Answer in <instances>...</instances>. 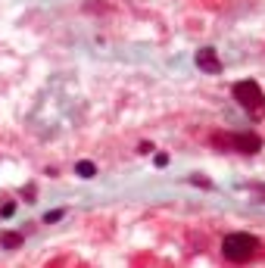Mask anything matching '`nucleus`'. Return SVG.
I'll list each match as a JSON object with an SVG mask.
<instances>
[{
  "label": "nucleus",
  "instance_id": "7ed1b4c3",
  "mask_svg": "<svg viewBox=\"0 0 265 268\" xmlns=\"http://www.w3.org/2000/svg\"><path fill=\"white\" fill-rule=\"evenodd\" d=\"M234 100L243 109H250V112H262L265 109V94H262V88L256 81H237L234 85Z\"/></svg>",
  "mask_w": 265,
  "mask_h": 268
},
{
  "label": "nucleus",
  "instance_id": "1a4fd4ad",
  "mask_svg": "<svg viewBox=\"0 0 265 268\" xmlns=\"http://www.w3.org/2000/svg\"><path fill=\"white\" fill-rule=\"evenodd\" d=\"M156 166L162 169V166H169V156H166V153H159V156H156Z\"/></svg>",
  "mask_w": 265,
  "mask_h": 268
},
{
  "label": "nucleus",
  "instance_id": "f257e3e1",
  "mask_svg": "<svg viewBox=\"0 0 265 268\" xmlns=\"http://www.w3.org/2000/svg\"><path fill=\"white\" fill-rule=\"evenodd\" d=\"M259 253V240L247 231H234L221 240V256L228 262H250Z\"/></svg>",
  "mask_w": 265,
  "mask_h": 268
},
{
  "label": "nucleus",
  "instance_id": "20e7f679",
  "mask_svg": "<svg viewBox=\"0 0 265 268\" xmlns=\"http://www.w3.org/2000/svg\"><path fill=\"white\" fill-rule=\"evenodd\" d=\"M197 66H200L203 72H209V75H218V72H221L218 53H215L212 47H203V50H197Z\"/></svg>",
  "mask_w": 265,
  "mask_h": 268
},
{
  "label": "nucleus",
  "instance_id": "423d86ee",
  "mask_svg": "<svg viewBox=\"0 0 265 268\" xmlns=\"http://www.w3.org/2000/svg\"><path fill=\"white\" fill-rule=\"evenodd\" d=\"M0 243L13 250V246H19V243H22V237H19V234H4V237H0Z\"/></svg>",
  "mask_w": 265,
  "mask_h": 268
},
{
  "label": "nucleus",
  "instance_id": "6e6552de",
  "mask_svg": "<svg viewBox=\"0 0 265 268\" xmlns=\"http://www.w3.org/2000/svg\"><path fill=\"white\" fill-rule=\"evenodd\" d=\"M59 218H63V212H47V215H44L47 224H50V221H59Z\"/></svg>",
  "mask_w": 265,
  "mask_h": 268
},
{
  "label": "nucleus",
  "instance_id": "0eeeda50",
  "mask_svg": "<svg viewBox=\"0 0 265 268\" xmlns=\"http://www.w3.org/2000/svg\"><path fill=\"white\" fill-rule=\"evenodd\" d=\"M13 212H16V206H13V203H7V206H4V209H0V215H4V218H10V215H13Z\"/></svg>",
  "mask_w": 265,
  "mask_h": 268
},
{
  "label": "nucleus",
  "instance_id": "f03ea898",
  "mask_svg": "<svg viewBox=\"0 0 265 268\" xmlns=\"http://www.w3.org/2000/svg\"><path fill=\"white\" fill-rule=\"evenodd\" d=\"M212 143H215V147H225V150H237V153H259V150H262V137H259V134H250V131L215 134Z\"/></svg>",
  "mask_w": 265,
  "mask_h": 268
},
{
  "label": "nucleus",
  "instance_id": "39448f33",
  "mask_svg": "<svg viewBox=\"0 0 265 268\" xmlns=\"http://www.w3.org/2000/svg\"><path fill=\"white\" fill-rule=\"evenodd\" d=\"M75 172H78L81 178H94L97 175V166L94 162H78V166H75Z\"/></svg>",
  "mask_w": 265,
  "mask_h": 268
}]
</instances>
